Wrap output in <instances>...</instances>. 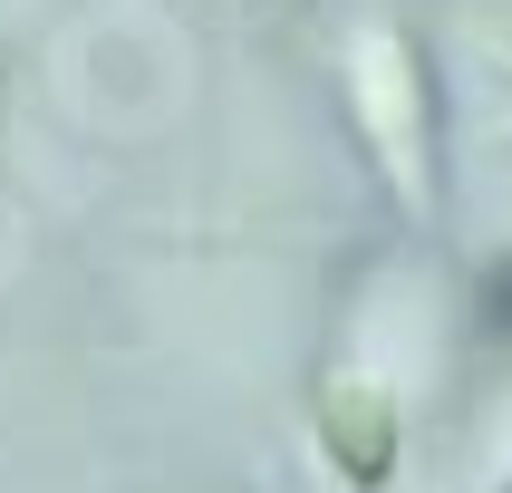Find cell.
<instances>
[{
    "instance_id": "6da1fadb",
    "label": "cell",
    "mask_w": 512,
    "mask_h": 493,
    "mask_svg": "<svg viewBox=\"0 0 512 493\" xmlns=\"http://www.w3.org/2000/svg\"><path fill=\"white\" fill-rule=\"evenodd\" d=\"M339 97H348V126L368 145L377 184L397 213H426L435 203V78H426V49L406 20H358L339 39Z\"/></svg>"
},
{
    "instance_id": "7a4b0ae2",
    "label": "cell",
    "mask_w": 512,
    "mask_h": 493,
    "mask_svg": "<svg viewBox=\"0 0 512 493\" xmlns=\"http://www.w3.org/2000/svg\"><path fill=\"white\" fill-rule=\"evenodd\" d=\"M319 455L348 493H387L406 455V406L387 387V368H339L319 387Z\"/></svg>"
},
{
    "instance_id": "3957f363",
    "label": "cell",
    "mask_w": 512,
    "mask_h": 493,
    "mask_svg": "<svg viewBox=\"0 0 512 493\" xmlns=\"http://www.w3.org/2000/svg\"><path fill=\"white\" fill-rule=\"evenodd\" d=\"M474 348L484 358H512V252H493L474 271Z\"/></svg>"
},
{
    "instance_id": "277c9868",
    "label": "cell",
    "mask_w": 512,
    "mask_h": 493,
    "mask_svg": "<svg viewBox=\"0 0 512 493\" xmlns=\"http://www.w3.org/2000/svg\"><path fill=\"white\" fill-rule=\"evenodd\" d=\"M493 39H503V49H512V10H493Z\"/></svg>"
},
{
    "instance_id": "5b68a950",
    "label": "cell",
    "mask_w": 512,
    "mask_h": 493,
    "mask_svg": "<svg viewBox=\"0 0 512 493\" xmlns=\"http://www.w3.org/2000/svg\"><path fill=\"white\" fill-rule=\"evenodd\" d=\"M503 493H512V484H503Z\"/></svg>"
}]
</instances>
